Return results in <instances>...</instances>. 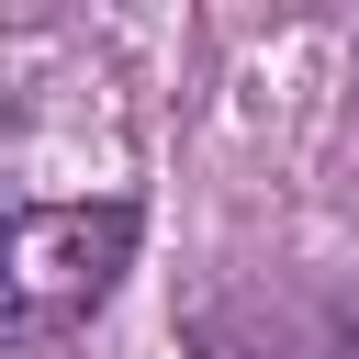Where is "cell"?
<instances>
[{
  "label": "cell",
  "instance_id": "2",
  "mask_svg": "<svg viewBox=\"0 0 359 359\" xmlns=\"http://www.w3.org/2000/svg\"><path fill=\"white\" fill-rule=\"evenodd\" d=\"M202 359H359V280H247L191 314Z\"/></svg>",
  "mask_w": 359,
  "mask_h": 359
},
{
  "label": "cell",
  "instance_id": "1",
  "mask_svg": "<svg viewBox=\"0 0 359 359\" xmlns=\"http://www.w3.org/2000/svg\"><path fill=\"white\" fill-rule=\"evenodd\" d=\"M135 247H146V202H135V191H101V202H22L11 236H0V325H11V348L79 337V325L123 292Z\"/></svg>",
  "mask_w": 359,
  "mask_h": 359
}]
</instances>
